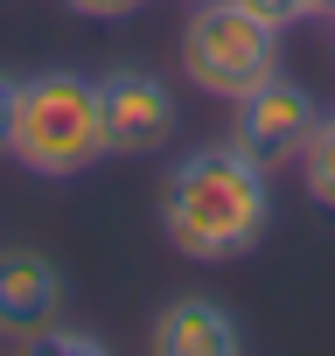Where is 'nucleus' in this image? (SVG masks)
I'll return each instance as SVG.
<instances>
[{"instance_id": "f257e3e1", "label": "nucleus", "mask_w": 335, "mask_h": 356, "mask_svg": "<svg viewBox=\"0 0 335 356\" xmlns=\"http://www.w3.org/2000/svg\"><path fill=\"white\" fill-rule=\"evenodd\" d=\"M272 231V168H259L238 140L189 147L161 189V238L189 266H231L259 252Z\"/></svg>"}, {"instance_id": "f03ea898", "label": "nucleus", "mask_w": 335, "mask_h": 356, "mask_svg": "<svg viewBox=\"0 0 335 356\" xmlns=\"http://www.w3.org/2000/svg\"><path fill=\"white\" fill-rule=\"evenodd\" d=\"M8 154L28 175H42V182H70V175L98 168L105 161L98 77H84V70H35V77H22Z\"/></svg>"}, {"instance_id": "7ed1b4c3", "label": "nucleus", "mask_w": 335, "mask_h": 356, "mask_svg": "<svg viewBox=\"0 0 335 356\" xmlns=\"http://www.w3.org/2000/svg\"><path fill=\"white\" fill-rule=\"evenodd\" d=\"M182 70L203 98H245L259 77L279 70V29L252 0H196L182 22Z\"/></svg>"}, {"instance_id": "20e7f679", "label": "nucleus", "mask_w": 335, "mask_h": 356, "mask_svg": "<svg viewBox=\"0 0 335 356\" xmlns=\"http://www.w3.org/2000/svg\"><path fill=\"white\" fill-rule=\"evenodd\" d=\"M314 126H321V105H314V91H307L300 77H286V70H272V77H259L245 98H231V140H238L259 168H293L300 147L314 140Z\"/></svg>"}, {"instance_id": "39448f33", "label": "nucleus", "mask_w": 335, "mask_h": 356, "mask_svg": "<svg viewBox=\"0 0 335 356\" xmlns=\"http://www.w3.org/2000/svg\"><path fill=\"white\" fill-rule=\"evenodd\" d=\"M98 119H105V154H161L182 126V105L154 70L119 63L98 77Z\"/></svg>"}, {"instance_id": "423d86ee", "label": "nucleus", "mask_w": 335, "mask_h": 356, "mask_svg": "<svg viewBox=\"0 0 335 356\" xmlns=\"http://www.w3.org/2000/svg\"><path fill=\"white\" fill-rule=\"evenodd\" d=\"M63 273L56 259L28 252V245H8L0 252V342H35L56 314H63Z\"/></svg>"}, {"instance_id": "0eeeda50", "label": "nucleus", "mask_w": 335, "mask_h": 356, "mask_svg": "<svg viewBox=\"0 0 335 356\" xmlns=\"http://www.w3.org/2000/svg\"><path fill=\"white\" fill-rule=\"evenodd\" d=\"M161 356H238V314L210 293H182L154 314V335H147Z\"/></svg>"}, {"instance_id": "6e6552de", "label": "nucleus", "mask_w": 335, "mask_h": 356, "mask_svg": "<svg viewBox=\"0 0 335 356\" xmlns=\"http://www.w3.org/2000/svg\"><path fill=\"white\" fill-rule=\"evenodd\" d=\"M300 182H307V196L321 203V210H335V112H321V126H314V140L300 147Z\"/></svg>"}, {"instance_id": "1a4fd4ad", "label": "nucleus", "mask_w": 335, "mask_h": 356, "mask_svg": "<svg viewBox=\"0 0 335 356\" xmlns=\"http://www.w3.org/2000/svg\"><path fill=\"white\" fill-rule=\"evenodd\" d=\"M252 8L286 35V29H307V22H328V8H335V0H252Z\"/></svg>"}, {"instance_id": "9d476101", "label": "nucleus", "mask_w": 335, "mask_h": 356, "mask_svg": "<svg viewBox=\"0 0 335 356\" xmlns=\"http://www.w3.org/2000/svg\"><path fill=\"white\" fill-rule=\"evenodd\" d=\"M35 349H70V356H105V342H98L91 328H56V321H49V328L35 335Z\"/></svg>"}, {"instance_id": "9b49d317", "label": "nucleus", "mask_w": 335, "mask_h": 356, "mask_svg": "<svg viewBox=\"0 0 335 356\" xmlns=\"http://www.w3.org/2000/svg\"><path fill=\"white\" fill-rule=\"evenodd\" d=\"M70 15H84V22H126V15H140L147 0H63Z\"/></svg>"}, {"instance_id": "f8f14e48", "label": "nucleus", "mask_w": 335, "mask_h": 356, "mask_svg": "<svg viewBox=\"0 0 335 356\" xmlns=\"http://www.w3.org/2000/svg\"><path fill=\"white\" fill-rule=\"evenodd\" d=\"M15 98H22V77L0 70V154H8V133H15Z\"/></svg>"}, {"instance_id": "ddd939ff", "label": "nucleus", "mask_w": 335, "mask_h": 356, "mask_svg": "<svg viewBox=\"0 0 335 356\" xmlns=\"http://www.w3.org/2000/svg\"><path fill=\"white\" fill-rule=\"evenodd\" d=\"M328 42H335V8H328Z\"/></svg>"}, {"instance_id": "4468645a", "label": "nucleus", "mask_w": 335, "mask_h": 356, "mask_svg": "<svg viewBox=\"0 0 335 356\" xmlns=\"http://www.w3.org/2000/svg\"><path fill=\"white\" fill-rule=\"evenodd\" d=\"M189 8H196V0H189Z\"/></svg>"}]
</instances>
